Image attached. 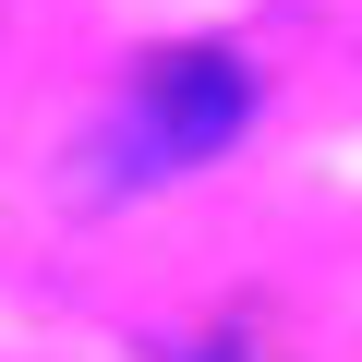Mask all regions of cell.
<instances>
[{
	"label": "cell",
	"mask_w": 362,
	"mask_h": 362,
	"mask_svg": "<svg viewBox=\"0 0 362 362\" xmlns=\"http://www.w3.org/2000/svg\"><path fill=\"white\" fill-rule=\"evenodd\" d=\"M242 121H254V73H242L230 49H169V61H145L133 97L109 109L97 181H181V169H206Z\"/></svg>",
	"instance_id": "obj_1"
}]
</instances>
